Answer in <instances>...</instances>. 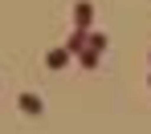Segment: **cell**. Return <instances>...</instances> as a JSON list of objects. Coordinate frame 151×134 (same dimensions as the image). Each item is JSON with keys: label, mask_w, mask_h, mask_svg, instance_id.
Here are the masks:
<instances>
[{"label": "cell", "mask_w": 151, "mask_h": 134, "mask_svg": "<svg viewBox=\"0 0 151 134\" xmlns=\"http://www.w3.org/2000/svg\"><path fill=\"white\" fill-rule=\"evenodd\" d=\"M17 102H21V110H25V114H45V102H41V94H21Z\"/></svg>", "instance_id": "3957f363"}, {"label": "cell", "mask_w": 151, "mask_h": 134, "mask_svg": "<svg viewBox=\"0 0 151 134\" xmlns=\"http://www.w3.org/2000/svg\"><path fill=\"white\" fill-rule=\"evenodd\" d=\"M106 45H110V37H106V33H90V49L106 53Z\"/></svg>", "instance_id": "5b68a950"}, {"label": "cell", "mask_w": 151, "mask_h": 134, "mask_svg": "<svg viewBox=\"0 0 151 134\" xmlns=\"http://www.w3.org/2000/svg\"><path fill=\"white\" fill-rule=\"evenodd\" d=\"M90 21H94V4H90V0H78L74 4V28L90 33Z\"/></svg>", "instance_id": "6da1fadb"}, {"label": "cell", "mask_w": 151, "mask_h": 134, "mask_svg": "<svg viewBox=\"0 0 151 134\" xmlns=\"http://www.w3.org/2000/svg\"><path fill=\"white\" fill-rule=\"evenodd\" d=\"M78 61H82V69H98V61H102V53H98V49H86V53L78 57Z\"/></svg>", "instance_id": "277c9868"}, {"label": "cell", "mask_w": 151, "mask_h": 134, "mask_svg": "<svg viewBox=\"0 0 151 134\" xmlns=\"http://www.w3.org/2000/svg\"><path fill=\"white\" fill-rule=\"evenodd\" d=\"M147 85H151V73H147Z\"/></svg>", "instance_id": "8992f818"}, {"label": "cell", "mask_w": 151, "mask_h": 134, "mask_svg": "<svg viewBox=\"0 0 151 134\" xmlns=\"http://www.w3.org/2000/svg\"><path fill=\"white\" fill-rule=\"evenodd\" d=\"M70 61H74V53H70L65 45H57V49H49V53H45V65H49V69H65Z\"/></svg>", "instance_id": "7a4b0ae2"}]
</instances>
